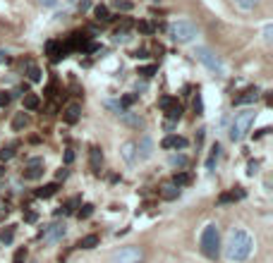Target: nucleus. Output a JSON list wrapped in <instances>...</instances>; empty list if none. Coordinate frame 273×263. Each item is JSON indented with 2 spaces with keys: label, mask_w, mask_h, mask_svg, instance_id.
Wrapping results in <instances>:
<instances>
[{
  "label": "nucleus",
  "mask_w": 273,
  "mask_h": 263,
  "mask_svg": "<svg viewBox=\"0 0 273 263\" xmlns=\"http://www.w3.org/2000/svg\"><path fill=\"white\" fill-rule=\"evenodd\" d=\"M151 153H153V141L149 136H142V141L137 144V158L146 160V158H151Z\"/></svg>",
  "instance_id": "nucleus-14"
},
{
  "label": "nucleus",
  "mask_w": 273,
  "mask_h": 263,
  "mask_svg": "<svg viewBox=\"0 0 273 263\" xmlns=\"http://www.w3.org/2000/svg\"><path fill=\"white\" fill-rule=\"evenodd\" d=\"M74 213H77L79 220H87V218H91V213H93V206H91V204H79V210H74Z\"/></svg>",
  "instance_id": "nucleus-27"
},
{
  "label": "nucleus",
  "mask_w": 273,
  "mask_h": 263,
  "mask_svg": "<svg viewBox=\"0 0 273 263\" xmlns=\"http://www.w3.org/2000/svg\"><path fill=\"white\" fill-rule=\"evenodd\" d=\"M194 55L199 57V62H204L213 75H218V77H223L225 75V67H223V62H220L218 57H216V53H211L209 48H204V46H199L197 51H194Z\"/></svg>",
  "instance_id": "nucleus-5"
},
{
  "label": "nucleus",
  "mask_w": 273,
  "mask_h": 263,
  "mask_svg": "<svg viewBox=\"0 0 273 263\" xmlns=\"http://www.w3.org/2000/svg\"><path fill=\"white\" fill-rule=\"evenodd\" d=\"M38 105H41V101H38V96H34V94L24 96V108H27V110H36Z\"/></svg>",
  "instance_id": "nucleus-30"
},
{
  "label": "nucleus",
  "mask_w": 273,
  "mask_h": 263,
  "mask_svg": "<svg viewBox=\"0 0 273 263\" xmlns=\"http://www.w3.org/2000/svg\"><path fill=\"white\" fill-rule=\"evenodd\" d=\"M79 117H82V108H79V103L67 105V108H65V113H62V120H65L67 125H77V122H79Z\"/></svg>",
  "instance_id": "nucleus-13"
},
{
  "label": "nucleus",
  "mask_w": 273,
  "mask_h": 263,
  "mask_svg": "<svg viewBox=\"0 0 273 263\" xmlns=\"http://www.w3.org/2000/svg\"><path fill=\"white\" fill-rule=\"evenodd\" d=\"M12 239H15V227L12 225L2 227V230H0V242H2V244H12Z\"/></svg>",
  "instance_id": "nucleus-25"
},
{
  "label": "nucleus",
  "mask_w": 273,
  "mask_h": 263,
  "mask_svg": "<svg viewBox=\"0 0 273 263\" xmlns=\"http://www.w3.org/2000/svg\"><path fill=\"white\" fill-rule=\"evenodd\" d=\"M269 132H271V127H264V130H259V132L254 134V139H261V136H266Z\"/></svg>",
  "instance_id": "nucleus-44"
},
{
  "label": "nucleus",
  "mask_w": 273,
  "mask_h": 263,
  "mask_svg": "<svg viewBox=\"0 0 273 263\" xmlns=\"http://www.w3.org/2000/svg\"><path fill=\"white\" fill-rule=\"evenodd\" d=\"M237 199H244V191H242V187H237V191L233 189V191H228V194H220L218 204H220V206H225V204H233V201H237Z\"/></svg>",
  "instance_id": "nucleus-17"
},
{
  "label": "nucleus",
  "mask_w": 273,
  "mask_h": 263,
  "mask_svg": "<svg viewBox=\"0 0 273 263\" xmlns=\"http://www.w3.org/2000/svg\"><path fill=\"white\" fill-rule=\"evenodd\" d=\"M89 165L93 170V175H101V165H103V153L98 146H91L89 149Z\"/></svg>",
  "instance_id": "nucleus-12"
},
{
  "label": "nucleus",
  "mask_w": 273,
  "mask_h": 263,
  "mask_svg": "<svg viewBox=\"0 0 273 263\" xmlns=\"http://www.w3.org/2000/svg\"><path fill=\"white\" fill-rule=\"evenodd\" d=\"M93 12H96V19H101V22H108V19H113V17H110V12H108V7H106V5H98V7L93 10Z\"/></svg>",
  "instance_id": "nucleus-32"
},
{
  "label": "nucleus",
  "mask_w": 273,
  "mask_h": 263,
  "mask_svg": "<svg viewBox=\"0 0 273 263\" xmlns=\"http://www.w3.org/2000/svg\"><path fill=\"white\" fill-rule=\"evenodd\" d=\"M161 146H163V149H168V151H170V149L184 151L187 146H189V141H187L184 136H178V134H168L163 141H161Z\"/></svg>",
  "instance_id": "nucleus-10"
},
{
  "label": "nucleus",
  "mask_w": 273,
  "mask_h": 263,
  "mask_svg": "<svg viewBox=\"0 0 273 263\" xmlns=\"http://www.w3.org/2000/svg\"><path fill=\"white\" fill-rule=\"evenodd\" d=\"M134 101H137V94H127V96H122V101H120V108H125V110H127L129 105H134Z\"/></svg>",
  "instance_id": "nucleus-34"
},
{
  "label": "nucleus",
  "mask_w": 273,
  "mask_h": 263,
  "mask_svg": "<svg viewBox=\"0 0 273 263\" xmlns=\"http://www.w3.org/2000/svg\"><path fill=\"white\" fill-rule=\"evenodd\" d=\"M27 125H29V115L24 113V110L15 115V120H12V130H15V132H22L24 127H27Z\"/></svg>",
  "instance_id": "nucleus-23"
},
{
  "label": "nucleus",
  "mask_w": 273,
  "mask_h": 263,
  "mask_svg": "<svg viewBox=\"0 0 273 263\" xmlns=\"http://www.w3.org/2000/svg\"><path fill=\"white\" fill-rule=\"evenodd\" d=\"M187 163H189V160H187V156H182V153H175V156H170V165H173V168H187Z\"/></svg>",
  "instance_id": "nucleus-28"
},
{
  "label": "nucleus",
  "mask_w": 273,
  "mask_h": 263,
  "mask_svg": "<svg viewBox=\"0 0 273 263\" xmlns=\"http://www.w3.org/2000/svg\"><path fill=\"white\" fill-rule=\"evenodd\" d=\"M27 256H29L27 246H19L17 251H15V256H12V263H27Z\"/></svg>",
  "instance_id": "nucleus-31"
},
{
  "label": "nucleus",
  "mask_w": 273,
  "mask_h": 263,
  "mask_svg": "<svg viewBox=\"0 0 273 263\" xmlns=\"http://www.w3.org/2000/svg\"><path fill=\"white\" fill-rule=\"evenodd\" d=\"M261 2H264V0H230V5L235 7L237 12H244V15H249V12H256Z\"/></svg>",
  "instance_id": "nucleus-11"
},
{
  "label": "nucleus",
  "mask_w": 273,
  "mask_h": 263,
  "mask_svg": "<svg viewBox=\"0 0 273 263\" xmlns=\"http://www.w3.org/2000/svg\"><path fill=\"white\" fill-rule=\"evenodd\" d=\"M24 220H27V223H36V213H34V210L24 213Z\"/></svg>",
  "instance_id": "nucleus-42"
},
{
  "label": "nucleus",
  "mask_w": 273,
  "mask_h": 263,
  "mask_svg": "<svg viewBox=\"0 0 273 263\" xmlns=\"http://www.w3.org/2000/svg\"><path fill=\"white\" fill-rule=\"evenodd\" d=\"M173 184H175V187L192 184V175H189V172H175V175H173Z\"/></svg>",
  "instance_id": "nucleus-24"
},
{
  "label": "nucleus",
  "mask_w": 273,
  "mask_h": 263,
  "mask_svg": "<svg viewBox=\"0 0 273 263\" xmlns=\"http://www.w3.org/2000/svg\"><path fill=\"white\" fill-rule=\"evenodd\" d=\"M15 149H17V144H12V146H5V149H0V160H2V163L12 160V158H15Z\"/></svg>",
  "instance_id": "nucleus-29"
},
{
  "label": "nucleus",
  "mask_w": 273,
  "mask_h": 263,
  "mask_svg": "<svg viewBox=\"0 0 273 263\" xmlns=\"http://www.w3.org/2000/svg\"><path fill=\"white\" fill-rule=\"evenodd\" d=\"M120 153H122V158L127 160L129 165L137 160V141H125L122 144V149H120Z\"/></svg>",
  "instance_id": "nucleus-15"
},
{
  "label": "nucleus",
  "mask_w": 273,
  "mask_h": 263,
  "mask_svg": "<svg viewBox=\"0 0 273 263\" xmlns=\"http://www.w3.org/2000/svg\"><path fill=\"white\" fill-rule=\"evenodd\" d=\"M161 196H163L165 201H175V199L180 196V187H175V184L170 182V184H165V187H163V191H161Z\"/></svg>",
  "instance_id": "nucleus-22"
},
{
  "label": "nucleus",
  "mask_w": 273,
  "mask_h": 263,
  "mask_svg": "<svg viewBox=\"0 0 273 263\" xmlns=\"http://www.w3.org/2000/svg\"><path fill=\"white\" fill-rule=\"evenodd\" d=\"M254 251V239L247 230H233L228 244H225V259L230 263H242L247 261Z\"/></svg>",
  "instance_id": "nucleus-1"
},
{
  "label": "nucleus",
  "mask_w": 273,
  "mask_h": 263,
  "mask_svg": "<svg viewBox=\"0 0 273 263\" xmlns=\"http://www.w3.org/2000/svg\"><path fill=\"white\" fill-rule=\"evenodd\" d=\"M79 204H82V201H79V199L74 196V199H70V201H67L65 206H60V208H58V210H55V215H72L74 210L79 208Z\"/></svg>",
  "instance_id": "nucleus-21"
},
{
  "label": "nucleus",
  "mask_w": 273,
  "mask_h": 263,
  "mask_svg": "<svg viewBox=\"0 0 273 263\" xmlns=\"http://www.w3.org/2000/svg\"><path fill=\"white\" fill-rule=\"evenodd\" d=\"M182 113H184V108H182L180 103L175 101L168 110H165V117H168V122H178V120H182Z\"/></svg>",
  "instance_id": "nucleus-20"
},
{
  "label": "nucleus",
  "mask_w": 273,
  "mask_h": 263,
  "mask_svg": "<svg viewBox=\"0 0 273 263\" xmlns=\"http://www.w3.org/2000/svg\"><path fill=\"white\" fill-rule=\"evenodd\" d=\"M98 235H87V237H82V242H79V246L82 249H96L98 246Z\"/></svg>",
  "instance_id": "nucleus-26"
},
{
  "label": "nucleus",
  "mask_w": 273,
  "mask_h": 263,
  "mask_svg": "<svg viewBox=\"0 0 273 263\" xmlns=\"http://www.w3.org/2000/svg\"><path fill=\"white\" fill-rule=\"evenodd\" d=\"M65 232H67V227H65V223H55V225H48L41 230V239L46 242V244H58L62 237H65Z\"/></svg>",
  "instance_id": "nucleus-7"
},
{
  "label": "nucleus",
  "mask_w": 273,
  "mask_h": 263,
  "mask_svg": "<svg viewBox=\"0 0 273 263\" xmlns=\"http://www.w3.org/2000/svg\"><path fill=\"white\" fill-rule=\"evenodd\" d=\"M256 120V110L254 108H247V110H242V113H235V120H233V125H230V141H242L244 136H247V132L249 127L254 125Z\"/></svg>",
  "instance_id": "nucleus-3"
},
{
  "label": "nucleus",
  "mask_w": 273,
  "mask_h": 263,
  "mask_svg": "<svg viewBox=\"0 0 273 263\" xmlns=\"http://www.w3.org/2000/svg\"><path fill=\"white\" fill-rule=\"evenodd\" d=\"M125 125H129V127H144V120L139 117V115H132L129 110H122V113L118 115Z\"/></svg>",
  "instance_id": "nucleus-18"
},
{
  "label": "nucleus",
  "mask_w": 273,
  "mask_h": 263,
  "mask_svg": "<svg viewBox=\"0 0 273 263\" xmlns=\"http://www.w3.org/2000/svg\"><path fill=\"white\" fill-rule=\"evenodd\" d=\"M58 0H38V5H43V7H53Z\"/></svg>",
  "instance_id": "nucleus-45"
},
{
  "label": "nucleus",
  "mask_w": 273,
  "mask_h": 263,
  "mask_svg": "<svg viewBox=\"0 0 273 263\" xmlns=\"http://www.w3.org/2000/svg\"><path fill=\"white\" fill-rule=\"evenodd\" d=\"M199 34V29L192 24V22H175V24H170V38L173 41H178V43H189V41H194V36Z\"/></svg>",
  "instance_id": "nucleus-4"
},
{
  "label": "nucleus",
  "mask_w": 273,
  "mask_h": 263,
  "mask_svg": "<svg viewBox=\"0 0 273 263\" xmlns=\"http://www.w3.org/2000/svg\"><path fill=\"white\" fill-rule=\"evenodd\" d=\"M132 57H137V60H146V57H149V51H144V48H142V51H134Z\"/></svg>",
  "instance_id": "nucleus-40"
},
{
  "label": "nucleus",
  "mask_w": 273,
  "mask_h": 263,
  "mask_svg": "<svg viewBox=\"0 0 273 263\" xmlns=\"http://www.w3.org/2000/svg\"><path fill=\"white\" fill-rule=\"evenodd\" d=\"M5 57H7V53H5V51H0V62H2Z\"/></svg>",
  "instance_id": "nucleus-48"
},
{
  "label": "nucleus",
  "mask_w": 273,
  "mask_h": 263,
  "mask_svg": "<svg viewBox=\"0 0 273 263\" xmlns=\"http://www.w3.org/2000/svg\"><path fill=\"white\" fill-rule=\"evenodd\" d=\"M139 31H144V34H151V31H153V26H151L149 22H142V24H139Z\"/></svg>",
  "instance_id": "nucleus-41"
},
{
  "label": "nucleus",
  "mask_w": 273,
  "mask_h": 263,
  "mask_svg": "<svg viewBox=\"0 0 273 263\" xmlns=\"http://www.w3.org/2000/svg\"><path fill=\"white\" fill-rule=\"evenodd\" d=\"M256 98H259V89L252 86V89L242 91L240 96H235V98H233V105H235V108H240V105H252V103H256Z\"/></svg>",
  "instance_id": "nucleus-9"
},
{
  "label": "nucleus",
  "mask_w": 273,
  "mask_h": 263,
  "mask_svg": "<svg viewBox=\"0 0 273 263\" xmlns=\"http://www.w3.org/2000/svg\"><path fill=\"white\" fill-rule=\"evenodd\" d=\"M10 98H12V96L7 94V91H0V108H7V103H10Z\"/></svg>",
  "instance_id": "nucleus-39"
},
{
  "label": "nucleus",
  "mask_w": 273,
  "mask_h": 263,
  "mask_svg": "<svg viewBox=\"0 0 273 263\" xmlns=\"http://www.w3.org/2000/svg\"><path fill=\"white\" fill-rule=\"evenodd\" d=\"M142 249L139 246H122L113 254V263H142Z\"/></svg>",
  "instance_id": "nucleus-6"
},
{
  "label": "nucleus",
  "mask_w": 273,
  "mask_h": 263,
  "mask_svg": "<svg viewBox=\"0 0 273 263\" xmlns=\"http://www.w3.org/2000/svg\"><path fill=\"white\" fill-rule=\"evenodd\" d=\"M220 153H223V146H220L218 141L211 146V153H209V158H206V170H213L216 168V163H218Z\"/></svg>",
  "instance_id": "nucleus-16"
},
{
  "label": "nucleus",
  "mask_w": 273,
  "mask_h": 263,
  "mask_svg": "<svg viewBox=\"0 0 273 263\" xmlns=\"http://www.w3.org/2000/svg\"><path fill=\"white\" fill-rule=\"evenodd\" d=\"M115 7H120V10L129 12V10H132V2H127V0H115Z\"/></svg>",
  "instance_id": "nucleus-38"
},
{
  "label": "nucleus",
  "mask_w": 273,
  "mask_h": 263,
  "mask_svg": "<svg viewBox=\"0 0 273 263\" xmlns=\"http://www.w3.org/2000/svg\"><path fill=\"white\" fill-rule=\"evenodd\" d=\"M2 175H5V168H2V165H0V177H2Z\"/></svg>",
  "instance_id": "nucleus-49"
},
{
  "label": "nucleus",
  "mask_w": 273,
  "mask_h": 263,
  "mask_svg": "<svg viewBox=\"0 0 273 263\" xmlns=\"http://www.w3.org/2000/svg\"><path fill=\"white\" fill-rule=\"evenodd\" d=\"M256 168H259V163H249V170H247V172H249V175H254Z\"/></svg>",
  "instance_id": "nucleus-47"
},
{
  "label": "nucleus",
  "mask_w": 273,
  "mask_h": 263,
  "mask_svg": "<svg viewBox=\"0 0 273 263\" xmlns=\"http://www.w3.org/2000/svg\"><path fill=\"white\" fill-rule=\"evenodd\" d=\"M194 110H197V115H204V101H201V94H197V98H194Z\"/></svg>",
  "instance_id": "nucleus-37"
},
{
  "label": "nucleus",
  "mask_w": 273,
  "mask_h": 263,
  "mask_svg": "<svg viewBox=\"0 0 273 263\" xmlns=\"http://www.w3.org/2000/svg\"><path fill=\"white\" fill-rule=\"evenodd\" d=\"M173 103H175V98H173V96H163V98L158 101V108H163V110H168V108H170Z\"/></svg>",
  "instance_id": "nucleus-36"
},
{
  "label": "nucleus",
  "mask_w": 273,
  "mask_h": 263,
  "mask_svg": "<svg viewBox=\"0 0 273 263\" xmlns=\"http://www.w3.org/2000/svg\"><path fill=\"white\" fill-rule=\"evenodd\" d=\"M199 249H201V254L206 259H211V261H216L220 256V232L213 223H209V225L204 227V232H201V237H199Z\"/></svg>",
  "instance_id": "nucleus-2"
},
{
  "label": "nucleus",
  "mask_w": 273,
  "mask_h": 263,
  "mask_svg": "<svg viewBox=\"0 0 273 263\" xmlns=\"http://www.w3.org/2000/svg\"><path fill=\"white\" fill-rule=\"evenodd\" d=\"M156 70H158L156 65H149V67H139V72H137V75H142L144 79H151V77L156 75Z\"/></svg>",
  "instance_id": "nucleus-33"
},
{
  "label": "nucleus",
  "mask_w": 273,
  "mask_h": 263,
  "mask_svg": "<svg viewBox=\"0 0 273 263\" xmlns=\"http://www.w3.org/2000/svg\"><path fill=\"white\" fill-rule=\"evenodd\" d=\"M29 81H41V70L36 65H29Z\"/></svg>",
  "instance_id": "nucleus-35"
},
{
  "label": "nucleus",
  "mask_w": 273,
  "mask_h": 263,
  "mask_svg": "<svg viewBox=\"0 0 273 263\" xmlns=\"http://www.w3.org/2000/svg\"><path fill=\"white\" fill-rule=\"evenodd\" d=\"M22 177L29 180V182L41 180V177H43V158H29L24 170H22Z\"/></svg>",
  "instance_id": "nucleus-8"
},
{
  "label": "nucleus",
  "mask_w": 273,
  "mask_h": 263,
  "mask_svg": "<svg viewBox=\"0 0 273 263\" xmlns=\"http://www.w3.org/2000/svg\"><path fill=\"white\" fill-rule=\"evenodd\" d=\"M67 175H70V172H67V170H65V168H62V170H58V182H60V180H65Z\"/></svg>",
  "instance_id": "nucleus-46"
},
{
  "label": "nucleus",
  "mask_w": 273,
  "mask_h": 263,
  "mask_svg": "<svg viewBox=\"0 0 273 263\" xmlns=\"http://www.w3.org/2000/svg\"><path fill=\"white\" fill-rule=\"evenodd\" d=\"M58 189H60V184H58V182L43 184L41 189H36V196H38V199H51V196H55V194H58Z\"/></svg>",
  "instance_id": "nucleus-19"
},
{
  "label": "nucleus",
  "mask_w": 273,
  "mask_h": 263,
  "mask_svg": "<svg viewBox=\"0 0 273 263\" xmlns=\"http://www.w3.org/2000/svg\"><path fill=\"white\" fill-rule=\"evenodd\" d=\"M72 160H74V153H72V149H67V151H65V163L70 165Z\"/></svg>",
  "instance_id": "nucleus-43"
}]
</instances>
